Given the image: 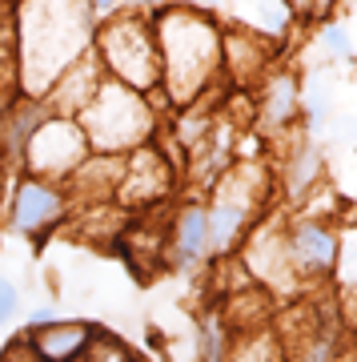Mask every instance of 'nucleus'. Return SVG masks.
Masks as SVG:
<instances>
[{
	"label": "nucleus",
	"mask_w": 357,
	"mask_h": 362,
	"mask_svg": "<svg viewBox=\"0 0 357 362\" xmlns=\"http://www.w3.org/2000/svg\"><path fill=\"white\" fill-rule=\"evenodd\" d=\"M121 242L133 254V266L140 274H153L157 266L169 262V226L161 218H137L133 226H125Z\"/></svg>",
	"instance_id": "16"
},
{
	"label": "nucleus",
	"mask_w": 357,
	"mask_h": 362,
	"mask_svg": "<svg viewBox=\"0 0 357 362\" xmlns=\"http://www.w3.org/2000/svg\"><path fill=\"white\" fill-rule=\"evenodd\" d=\"M89 49L109 81L140 93V97L161 93V52H157L153 16L121 8V13H113L109 21L92 28Z\"/></svg>",
	"instance_id": "4"
},
{
	"label": "nucleus",
	"mask_w": 357,
	"mask_h": 362,
	"mask_svg": "<svg viewBox=\"0 0 357 362\" xmlns=\"http://www.w3.org/2000/svg\"><path fill=\"white\" fill-rule=\"evenodd\" d=\"M281 242H285V258H289V270L294 278H325V274L337 270V230L325 226L317 218H294L285 221L281 230Z\"/></svg>",
	"instance_id": "9"
},
{
	"label": "nucleus",
	"mask_w": 357,
	"mask_h": 362,
	"mask_svg": "<svg viewBox=\"0 0 357 362\" xmlns=\"http://www.w3.org/2000/svg\"><path fill=\"white\" fill-rule=\"evenodd\" d=\"M273 189H277V177L261 161H237L221 169V177L213 181V197L205 202L213 258H229L241 250L245 233L261 221V209L269 206Z\"/></svg>",
	"instance_id": "5"
},
{
	"label": "nucleus",
	"mask_w": 357,
	"mask_h": 362,
	"mask_svg": "<svg viewBox=\"0 0 357 362\" xmlns=\"http://www.w3.org/2000/svg\"><path fill=\"white\" fill-rule=\"evenodd\" d=\"M16 310H20V290H16L8 278H0V326L13 322Z\"/></svg>",
	"instance_id": "23"
},
{
	"label": "nucleus",
	"mask_w": 357,
	"mask_h": 362,
	"mask_svg": "<svg viewBox=\"0 0 357 362\" xmlns=\"http://www.w3.org/2000/svg\"><path fill=\"white\" fill-rule=\"evenodd\" d=\"M257 85H261V105H257L261 129L273 133V137L289 133L301 117V81H297V73L294 69H269Z\"/></svg>",
	"instance_id": "11"
},
{
	"label": "nucleus",
	"mask_w": 357,
	"mask_h": 362,
	"mask_svg": "<svg viewBox=\"0 0 357 362\" xmlns=\"http://www.w3.org/2000/svg\"><path fill=\"white\" fill-rule=\"evenodd\" d=\"M101 65H97V57H92V49L80 57V61H73V65L64 69L61 77L49 85V93L40 97L44 101V109H49L52 117H77L85 105L92 101V93L101 89Z\"/></svg>",
	"instance_id": "12"
},
{
	"label": "nucleus",
	"mask_w": 357,
	"mask_h": 362,
	"mask_svg": "<svg viewBox=\"0 0 357 362\" xmlns=\"http://www.w3.org/2000/svg\"><path fill=\"white\" fill-rule=\"evenodd\" d=\"M0 362H40V358H37V350H32V342H28V334H25V338H16V342H8V350L0 354Z\"/></svg>",
	"instance_id": "24"
},
{
	"label": "nucleus",
	"mask_w": 357,
	"mask_h": 362,
	"mask_svg": "<svg viewBox=\"0 0 357 362\" xmlns=\"http://www.w3.org/2000/svg\"><path fill=\"white\" fill-rule=\"evenodd\" d=\"M233 362H285V350H281V342L273 334L253 330L249 342H241V346L233 350Z\"/></svg>",
	"instance_id": "19"
},
{
	"label": "nucleus",
	"mask_w": 357,
	"mask_h": 362,
	"mask_svg": "<svg viewBox=\"0 0 357 362\" xmlns=\"http://www.w3.org/2000/svg\"><path fill=\"white\" fill-rule=\"evenodd\" d=\"M89 157V141L73 117H44L40 129L28 137V145L20 149V165H25V177H40V181H64L77 173V165Z\"/></svg>",
	"instance_id": "6"
},
{
	"label": "nucleus",
	"mask_w": 357,
	"mask_h": 362,
	"mask_svg": "<svg viewBox=\"0 0 357 362\" xmlns=\"http://www.w3.org/2000/svg\"><path fill=\"white\" fill-rule=\"evenodd\" d=\"M169 262L173 266H205L213 262V238H209V214L205 202H185L169 226Z\"/></svg>",
	"instance_id": "13"
},
{
	"label": "nucleus",
	"mask_w": 357,
	"mask_h": 362,
	"mask_svg": "<svg viewBox=\"0 0 357 362\" xmlns=\"http://www.w3.org/2000/svg\"><path fill=\"white\" fill-rule=\"evenodd\" d=\"M273 69V45L253 28H221V73H229L233 85H257Z\"/></svg>",
	"instance_id": "10"
},
{
	"label": "nucleus",
	"mask_w": 357,
	"mask_h": 362,
	"mask_svg": "<svg viewBox=\"0 0 357 362\" xmlns=\"http://www.w3.org/2000/svg\"><path fill=\"white\" fill-rule=\"evenodd\" d=\"M92 16L80 0H20L16 8V73L20 97H44L64 69L92 45Z\"/></svg>",
	"instance_id": "1"
},
{
	"label": "nucleus",
	"mask_w": 357,
	"mask_h": 362,
	"mask_svg": "<svg viewBox=\"0 0 357 362\" xmlns=\"http://www.w3.org/2000/svg\"><path fill=\"white\" fill-rule=\"evenodd\" d=\"M333 354H337V342H333V334L325 330V326H317L313 334L297 338V350L289 362H333Z\"/></svg>",
	"instance_id": "18"
},
{
	"label": "nucleus",
	"mask_w": 357,
	"mask_h": 362,
	"mask_svg": "<svg viewBox=\"0 0 357 362\" xmlns=\"http://www.w3.org/2000/svg\"><path fill=\"white\" fill-rule=\"evenodd\" d=\"M89 334V322H40L28 330V342H32L40 362H77Z\"/></svg>",
	"instance_id": "15"
},
{
	"label": "nucleus",
	"mask_w": 357,
	"mask_h": 362,
	"mask_svg": "<svg viewBox=\"0 0 357 362\" xmlns=\"http://www.w3.org/2000/svg\"><path fill=\"white\" fill-rule=\"evenodd\" d=\"M177 189V165L169 161L165 149L145 145L137 153H128L121 161V181H116L113 206L137 209V214H153L161 202H169V194Z\"/></svg>",
	"instance_id": "7"
},
{
	"label": "nucleus",
	"mask_w": 357,
	"mask_h": 362,
	"mask_svg": "<svg viewBox=\"0 0 357 362\" xmlns=\"http://www.w3.org/2000/svg\"><path fill=\"white\" fill-rule=\"evenodd\" d=\"M77 362H137V358H133V350H128L116 334L92 326V334H89V342H85V350H80Z\"/></svg>",
	"instance_id": "17"
},
{
	"label": "nucleus",
	"mask_w": 357,
	"mask_h": 362,
	"mask_svg": "<svg viewBox=\"0 0 357 362\" xmlns=\"http://www.w3.org/2000/svg\"><path fill=\"white\" fill-rule=\"evenodd\" d=\"M73 121L85 133L89 153H104V157L137 153L145 145H153L157 129H161V117H157L153 101L109 77L101 81V89L92 93V101Z\"/></svg>",
	"instance_id": "3"
},
{
	"label": "nucleus",
	"mask_w": 357,
	"mask_h": 362,
	"mask_svg": "<svg viewBox=\"0 0 357 362\" xmlns=\"http://www.w3.org/2000/svg\"><path fill=\"white\" fill-rule=\"evenodd\" d=\"M125 8H133V13H145V16H157V13H165V8H173L177 0H121Z\"/></svg>",
	"instance_id": "25"
},
{
	"label": "nucleus",
	"mask_w": 357,
	"mask_h": 362,
	"mask_svg": "<svg viewBox=\"0 0 357 362\" xmlns=\"http://www.w3.org/2000/svg\"><path fill=\"white\" fill-rule=\"evenodd\" d=\"M225 326L217 322V318H205L201 322V334H197V358L201 362H225V354H229V342H225Z\"/></svg>",
	"instance_id": "20"
},
{
	"label": "nucleus",
	"mask_w": 357,
	"mask_h": 362,
	"mask_svg": "<svg viewBox=\"0 0 357 362\" xmlns=\"http://www.w3.org/2000/svg\"><path fill=\"white\" fill-rule=\"evenodd\" d=\"M161 52V97L189 109L221 81V25L197 4H173L153 16Z\"/></svg>",
	"instance_id": "2"
},
{
	"label": "nucleus",
	"mask_w": 357,
	"mask_h": 362,
	"mask_svg": "<svg viewBox=\"0 0 357 362\" xmlns=\"http://www.w3.org/2000/svg\"><path fill=\"white\" fill-rule=\"evenodd\" d=\"M345 314H349V318H353V326H357V298L349 302V306H345Z\"/></svg>",
	"instance_id": "26"
},
{
	"label": "nucleus",
	"mask_w": 357,
	"mask_h": 362,
	"mask_svg": "<svg viewBox=\"0 0 357 362\" xmlns=\"http://www.w3.org/2000/svg\"><path fill=\"white\" fill-rule=\"evenodd\" d=\"M317 37H321V49H325L329 61H337V65L353 61V37H349V28H345L341 21H325Z\"/></svg>",
	"instance_id": "21"
},
{
	"label": "nucleus",
	"mask_w": 357,
	"mask_h": 362,
	"mask_svg": "<svg viewBox=\"0 0 357 362\" xmlns=\"http://www.w3.org/2000/svg\"><path fill=\"white\" fill-rule=\"evenodd\" d=\"M68 218V194L56 181H40V177H20L16 181L13 206H8V221L16 233L28 238H49L56 226H64Z\"/></svg>",
	"instance_id": "8"
},
{
	"label": "nucleus",
	"mask_w": 357,
	"mask_h": 362,
	"mask_svg": "<svg viewBox=\"0 0 357 362\" xmlns=\"http://www.w3.org/2000/svg\"><path fill=\"white\" fill-rule=\"evenodd\" d=\"M281 8L294 16L297 25H325L337 0H281Z\"/></svg>",
	"instance_id": "22"
},
{
	"label": "nucleus",
	"mask_w": 357,
	"mask_h": 362,
	"mask_svg": "<svg viewBox=\"0 0 357 362\" xmlns=\"http://www.w3.org/2000/svg\"><path fill=\"white\" fill-rule=\"evenodd\" d=\"M321 173H325V153L317 141H297L285 153V165L277 173V185L285 189L289 202H305L309 194H317Z\"/></svg>",
	"instance_id": "14"
}]
</instances>
